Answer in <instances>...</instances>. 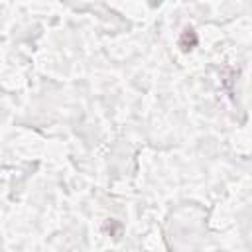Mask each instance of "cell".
I'll return each mask as SVG.
<instances>
[{
  "instance_id": "1",
  "label": "cell",
  "mask_w": 252,
  "mask_h": 252,
  "mask_svg": "<svg viewBox=\"0 0 252 252\" xmlns=\"http://www.w3.org/2000/svg\"><path fill=\"white\" fill-rule=\"evenodd\" d=\"M197 43H199V37H197V33H195V30L193 28H185L183 32H181V35H179V47H181V51H193L195 47H197Z\"/></svg>"
}]
</instances>
